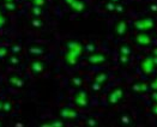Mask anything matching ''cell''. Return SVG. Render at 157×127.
<instances>
[{
  "mask_svg": "<svg viewBox=\"0 0 157 127\" xmlns=\"http://www.w3.org/2000/svg\"><path fill=\"white\" fill-rule=\"evenodd\" d=\"M122 97H124V89L121 86H118V88H114L108 94L107 102L109 106H115L122 100Z\"/></svg>",
  "mask_w": 157,
  "mask_h": 127,
  "instance_id": "1",
  "label": "cell"
},
{
  "mask_svg": "<svg viewBox=\"0 0 157 127\" xmlns=\"http://www.w3.org/2000/svg\"><path fill=\"white\" fill-rule=\"evenodd\" d=\"M73 101H75L76 106H78L79 108H85L89 104V102H90L88 91H85V90H78V91H76L75 97H73Z\"/></svg>",
  "mask_w": 157,
  "mask_h": 127,
  "instance_id": "2",
  "label": "cell"
},
{
  "mask_svg": "<svg viewBox=\"0 0 157 127\" xmlns=\"http://www.w3.org/2000/svg\"><path fill=\"white\" fill-rule=\"evenodd\" d=\"M134 41H136V43H137L138 46H141V47H148V46H150L151 42H152L151 37L145 31H141L138 35H136Z\"/></svg>",
  "mask_w": 157,
  "mask_h": 127,
  "instance_id": "3",
  "label": "cell"
},
{
  "mask_svg": "<svg viewBox=\"0 0 157 127\" xmlns=\"http://www.w3.org/2000/svg\"><path fill=\"white\" fill-rule=\"evenodd\" d=\"M134 28L136 30L138 31H146V30H150L154 28V20L151 18H148V19H141L134 23Z\"/></svg>",
  "mask_w": 157,
  "mask_h": 127,
  "instance_id": "4",
  "label": "cell"
},
{
  "mask_svg": "<svg viewBox=\"0 0 157 127\" xmlns=\"http://www.w3.org/2000/svg\"><path fill=\"white\" fill-rule=\"evenodd\" d=\"M107 58L103 53H91L90 56L88 58V63L93 64V65H102L106 63Z\"/></svg>",
  "mask_w": 157,
  "mask_h": 127,
  "instance_id": "5",
  "label": "cell"
},
{
  "mask_svg": "<svg viewBox=\"0 0 157 127\" xmlns=\"http://www.w3.org/2000/svg\"><path fill=\"white\" fill-rule=\"evenodd\" d=\"M155 67H156V65L154 63V59H152V56H149V58H146V59H144V61L141 63V68H143V71L145 72V73H152L154 72V70H155Z\"/></svg>",
  "mask_w": 157,
  "mask_h": 127,
  "instance_id": "6",
  "label": "cell"
},
{
  "mask_svg": "<svg viewBox=\"0 0 157 127\" xmlns=\"http://www.w3.org/2000/svg\"><path fill=\"white\" fill-rule=\"evenodd\" d=\"M127 30H128V27H127V24H126L124 20H120V22L116 24V27H115V34H116L119 37H122L124 35H126Z\"/></svg>",
  "mask_w": 157,
  "mask_h": 127,
  "instance_id": "7",
  "label": "cell"
},
{
  "mask_svg": "<svg viewBox=\"0 0 157 127\" xmlns=\"http://www.w3.org/2000/svg\"><path fill=\"white\" fill-rule=\"evenodd\" d=\"M61 115H63L65 119H70V120H73V119H77L78 118V113L76 111H73L72 108L70 107H66L61 111Z\"/></svg>",
  "mask_w": 157,
  "mask_h": 127,
  "instance_id": "8",
  "label": "cell"
},
{
  "mask_svg": "<svg viewBox=\"0 0 157 127\" xmlns=\"http://www.w3.org/2000/svg\"><path fill=\"white\" fill-rule=\"evenodd\" d=\"M132 89H133V91H136L137 94H143V93H145V91L149 90V85L145 84V83H141V82H137V83L133 84Z\"/></svg>",
  "mask_w": 157,
  "mask_h": 127,
  "instance_id": "9",
  "label": "cell"
},
{
  "mask_svg": "<svg viewBox=\"0 0 157 127\" xmlns=\"http://www.w3.org/2000/svg\"><path fill=\"white\" fill-rule=\"evenodd\" d=\"M107 80H108V73H107V72H100V73H96V76H95V82H97L98 84L103 85Z\"/></svg>",
  "mask_w": 157,
  "mask_h": 127,
  "instance_id": "10",
  "label": "cell"
},
{
  "mask_svg": "<svg viewBox=\"0 0 157 127\" xmlns=\"http://www.w3.org/2000/svg\"><path fill=\"white\" fill-rule=\"evenodd\" d=\"M119 53L121 54V55H127V56H131V54H132V47L130 46V45H121L120 48H119Z\"/></svg>",
  "mask_w": 157,
  "mask_h": 127,
  "instance_id": "11",
  "label": "cell"
},
{
  "mask_svg": "<svg viewBox=\"0 0 157 127\" xmlns=\"http://www.w3.org/2000/svg\"><path fill=\"white\" fill-rule=\"evenodd\" d=\"M119 61H120V64H121L122 66H128V65L131 64L130 56H127V55H121V54H120V56H119Z\"/></svg>",
  "mask_w": 157,
  "mask_h": 127,
  "instance_id": "12",
  "label": "cell"
},
{
  "mask_svg": "<svg viewBox=\"0 0 157 127\" xmlns=\"http://www.w3.org/2000/svg\"><path fill=\"white\" fill-rule=\"evenodd\" d=\"M120 121H121V124H125V125H127V124H131V122H132V119H131L130 114L125 113V114H122V116L120 118Z\"/></svg>",
  "mask_w": 157,
  "mask_h": 127,
  "instance_id": "13",
  "label": "cell"
},
{
  "mask_svg": "<svg viewBox=\"0 0 157 127\" xmlns=\"http://www.w3.org/2000/svg\"><path fill=\"white\" fill-rule=\"evenodd\" d=\"M84 49H85V52H88V53H90V54H91V53H95V52H96L97 47H96V45H95V43H91V42H90V43H88V45L85 46Z\"/></svg>",
  "mask_w": 157,
  "mask_h": 127,
  "instance_id": "14",
  "label": "cell"
},
{
  "mask_svg": "<svg viewBox=\"0 0 157 127\" xmlns=\"http://www.w3.org/2000/svg\"><path fill=\"white\" fill-rule=\"evenodd\" d=\"M71 83L75 86H82L83 85V78L82 77H75V78H72Z\"/></svg>",
  "mask_w": 157,
  "mask_h": 127,
  "instance_id": "15",
  "label": "cell"
},
{
  "mask_svg": "<svg viewBox=\"0 0 157 127\" xmlns=\"http://www.w3.org/2000/svg\"><path fill=\"white\" fill-rule=\"evenodd\" d=\"M101 88H102V85H101V84H98L97 82H94V83L91 84V90H93V91L98 93V91L101 90Z\"/></svg>",
  "mask_w": 157,
  "mask_h": 127,
  "instance_id": "16",
  "label": "cell"
},
{
  "mask_svg": "<svg viewBox=\"0 0 157 127\" xmlns=\"http://www.w3.org/2000/svg\"><path fill=\"white\" fill-rule=\"evenodd\" d=\"M86 125H89V126H97L98 125V121L96 120V119H88L86 120Z\"/></svg>",
  "mask_w": 157,
  "mask_h": 127,
  "instance_id": "17",
  "label": "cell"
},
{
  "mask_svg": "<svg viewBox=\"0 0 157 127\" xmlns=\"http://www.w3.org/2000/svg\"><path fill=\"white\" fill-rule=\"evenodd\" d=\"M154 91H157V78H155V79L152 80L151 83H150V85H149Z\"/></svg>",
  "mask_w": 157,
  "mask_h": 127,
  "instance_id": "18",
  "label": "cell"
},
{
  "mask_svg": "<svg viewBox=\"0 0 157 127\" xmlns=\"http://www.w3.org/2000/svg\"><path fill=\"white\" fill-rule=\"evenodd\" d=\"M151 101H152L154 103H157V91H154V93L151 94Z\"/></svg>",
  "mask_w": 157,
  "mask_h": 127,
  "instance_id": "19",
  "label": "cell"
},
{
  "mask_svg": "<svg viewBox=\"0 0 157 127\" xmlns=\"http://www.w3.org/2000/svg\"><path fill=\"white\" fill-rule=\"evenodd\" d=\"M151 111L154 113V115H156V116H157V103H154V104H152Z\"/></svg>",
  "mask_w": 157,
  "mask_h": 127,
  "instance_id": "20",
  "label": "cell"
},
{
  "mask_svg": "<svg viewBox=\"0 0 157 127\" xmlns=\"http://www.w3.org/2000/svg\"><path fill=\"white\" fill-rule=\"evenodd\" d=\"M152 59H154V63H155V65H157V56H156V55H154V56H152Z\"/></svg>",
  "mask_w": 157,
  "mask_h": 127,
  "instance_id": "21",
  "label": "cell"
},
{
  "mask_svg": "<svg viewBox=\"0 0 157 127\" xmlns=\"http://www.w3.org/2000/svg\"><path fill=\"white\" fill-rule=\"evenodd\" d=\"M154 54H155V55L157 56V47H156V48H154Z\"/></svg>",
  "mask_w": 157,
  "mask_h": 127,
  "instance_id": "22",
  "label": "cell"
}]
</instances>
